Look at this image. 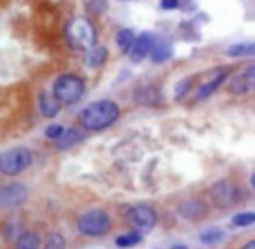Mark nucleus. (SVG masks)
I'll use <instances>...</instances> for the list:
<instances>
[{"label": "nucleus", "instance_id": "nucleus-1", "mask_svg": "<svg viewBox=\"0 0 255 249\" xmlns=\"http://www.w3.org/2000/svg\"><path fill=\"white\" fill-rule=\"evenodd\" d=\"M121 115V110L117 103L110 99H102L88 105L81 112V126L88 131H103L109 126H112Z\"/></svg>", "mask_w": 255, "mask_h": 249}, {"label": "nucleus", "instance_id": "nucleus-2", "mask_svg": "<svg viewBox=\"0 0 255 249\" xmlns=\"http://www.w3.org/2000/svg\"><path fill=\"white\" fill-rule=\"evenodd\" d=\"M86 91V82L75 74H63L53 82V94L63 105H75Z\"/></svg>", "mask_w": 255, "mask_h": 249}, {"label": "nucleus", "instance_id": "nucleus-3", "mask_svg": "<svg viewBox=\"0 0 255 249\" xmlns=\"http://www.w3.org/2000/svg\"><path fill=\"white\" fill-rule=\"evenodd\" d=\"M67 40L79 51H89L96 44V32L91 21L86 18H74L65 30Z\"/></svg>", "mask_w": 255, "mask_h": 249}, {"label": "nucleus", "instance_id": "nucleus-4", "mask_svg": "<svg viewBox=\"0 0 255 249\" xmlns=\"http://www.w3.org/2000/svg\"><path fill=\"white\" fill-rule=\"evenodd\" d=\"M112 221H110L109 214L102 209H93L84 213L77 221V230L86 237H102V235L109 234Z\"/></svg>", "mask_w": 255, "mask_h": 249}, {"label": "nucleus", "instance_id": "nucleus-5", "mask_svg": "<svg viewBox=\"0 0 255 249\" xmlns=\"http://www.w3.org/2000/svg\"><path fill=\"white\" fill-rule=\"evenodd\" d=\"M32 164V152L25 147H14L0 155V171L5 176H14Z\"/></svg>", "mask_w": 255, "mask_h": 249}, {"label": "nucleus", "instance_id": "nucleus-6", "mask_svg": "<svg viewBox=\"0 0 255 249\" xmlns=\"http://www.w3.org/2000/svg\"><path fill=\"white\" fill-rule=\"evenodd\" d=\"M210 199L217 209H231L240 202V186L229 179H220L210 188Z\"/></svg>", "mask_w": 255, "mask_h": 249}, {"label": "nucleus", "instance_id": "nucleus-7", "mask_svg": "<svg viewBox=\"0 0 255 249\" xmlns=\"http://www.w3.org/2000/svg\"><path fill=\"white\" fill-rule=\"evenodd\" d=\"M128 220L131 221L135 230L142 232V234H149L157 223V214L147 204H136L131 209L128 211Z\"/></svg>", "mask_w": 255, "mask_h": 249}, {"label": "nucleus", "instance_id": "nucleus-8", "mask_svg": "<svg viewBox=\"0 0 255 249\" xmlns=\"http://www.w3.org/2000/svg\"><path fill=\"white\" fill-rule=\"evenodd\" d=\"M26 199H28V190L23 183H9L0 192V204L4 209L19 207L21 204L26 202Z\"/></svg>", "mask_w": 255, "mask_h": 249}, {"label": "nucleus", "instance_id": "nucleus-9", "mask_svg": "<svg viewBox=\"0 0 255 249\" xmlns=\"http://www.w3.org/2000/svg\"><path fill=\"white\" fill-rule=\"evenodd\" d=\"M178 214L184 220L191 223H198L208 214V206L201 199H185L184 202L178 204Z\"/></svg>", "mask_w": 255, "mask_h": 249}, {"label": "nucleus", "instance_id": "nucleus-10", "mask_svg": "<svg viewBox=\"0 0 255 249\" xmlns=\"http://www.w3.org/2000/svg\"><path fill=\"white\" fill-rule=\"evenodd\" d=\"M255 91V65L247 67L241 72L238 77H234L229 84V92L231 94H238L243 96L248 92Z\"/></svg>", "mask_w": 255, "mask_h": 249}, {"label": "nucleus", "instance_id": "nucleus-11", "mask_svg": "<svg viewBox=\"0 0 255 249\" xmlns=\"http://www.w3.org/2000/svg\"><path fill=\"white\" fill-rule=\"evenodd\" d=\"M154 42H156V39H154V37L150 35L149 32L140 33V35L136 37L135 44H133L131 51H129V58H131V61H135V63H140L142 60H145L147 54L152 53Z\"/></svg>", "mask_w": 255, "mask_h": 249}, {"label": "nucleus", "instance_id": "nucleus-12", "mask_svg": "<svg viewBox=\"0 0 255 249\" xmlns=\"http://www.w3.org/2000/svg\"><path fill=\"white\" fill-rule=\"evenodd\" d=\"M61 105H63V103H61L54 94L42 92V94L39 96V110L44 117H47V119H54V117L60 113Z\"/></svg>", "mask_w": 255, "mask_h": 249}, {"label": "nucleus", "instance_id": "nucleus-13", "mask_svg": "<svg viewBox=\"0 0 255 249\" xmlns=\"http://www.w3.org/2000/svg\"><path fill=\"white\" fill-rule=\"evenodd\" d=\"M107 60H109V51L103 46H100V44H95V46L88 51V54H86V65H88L89 68H93V70L102 68L103 65L107 63Z\"/></svg>", "mask_w": 255, "mask_h": 249}, {"label": "nucleus", "instance_id": "nucleus-14", "mask_svg": "<svg viewBox=\"0 0 255 249\" xmlns=\"http://www.w3.org/2000/svg\"><path fill=\"white\" fill-rule=\"evenodd\" d=\"M82 140H84V134H82L79 129H75V127H70V129H65V133L61 134L58 140H54L56 141L54 147H56L58 150H68V148L81 143Z\"/></svg>", "mask_w": 255, "mask_h": 249}, {"label": "nucleus", "instance_id": "nucleus-15", "mask_svg": "<svg viewBox=\"0 0 255 249\" xmlns=\"http://www.w3.org/2000/svg\"><path fill=\"white\" fill-rule=\"evenodd\" d=\"M227 79V70L226 72H220V74H217L215 77L212 79L210 82H206V84H203L201 87H199L198 94H196V99L198 101H203V99L210 98V96L213 94V92L217 91V89L220 87V85L224 84V81Z\"/></svg>", "mask_w": 255, "mask_h": 249}, {"label": "nucleus", "instance_id": "nucleus-16", "mask_svg": "<svg viewBox=\"0 0 255 249\" xmlns=\"http://www.w3.org/2000/svg\"><path fill=\"white\" fill-rule=\"evenodd\" d=\"M150 56H152L154 63H164V61H168L171 56H173V49H171V44L168 42L166 39H156Z\"/></svg>", "mask_w": 255, "mask_h": 249}, {"label": "nucleus", "instance_id": "nucleus-17", "mask_svg": "<svg viewBox=\"0 0 255 249\" xmlns=\"http://www.w3.org/2000/svg\"><path fill=\"white\" fill-rule=\"evenodd\" d=\"M142 232L138 230H133V232H128V234H123L119 237H116V246L117 248H123V249H128V248H135L142 242Z\"/></svg>", "mask_w": 255, "mask_h": 249}, {"label": "nucleus", "instance_id": "nucleus-18", "mask_svg": "<svg viewBox=\"0 0 255 249\" xmlns=\"http://www.w3.org/2000/svg\"><path fill=\"white\" fill-rule=\"evenodd\" d=\"M40 239L35 232H23L19 239L16 241V249H39Z\"/></svg>", "mask_w": 255, "mask_h": 249}, {"label": "nucleus", "instance_id": "nucleus-19", "mask_svg": "<svg viewBox=\"0 0 255 249\" xmlns=\"http://www.w3.org/2000/svg\"><path fill=\"white\" fill-rule=\"evenodd\" d=\"M116 40H117V46H119L121 53H128V54H129V51H131V47H133V44H135L136 37H135V33H133L131 30L126 28V30H121V32L117 33Z\"/></svg>", "mask_w": 255, "mask_h": 249}, {"label": "nucleus", "instance_id": "nucleus-20", "mask_svg": "<svg viewBox=\"0 0 255 249\" xmlns=\"http://www.w3.org/2000/svg\"><path fill=\"white\" fill-rule=\"evenodd\" d=\"M227 54L231 58H241V56H255V42L248 44H234L227 49Z\"/></svg>", "mask_w": 255, "mask_h": 249}, {"label": "nucleus", "instance_id": "nucleus-21", "mask_svg": "<svg viewBox=\"0 0 255 249\" xmlns=\"http://www.w3.org/2000/svg\"><path fill=\"white\" fill-rule=\"evenodd\" d=\"M224 235H226V232H224L222 228L212 227L199 235V241H201L203 244H217L219 241H222Z\"/></svg>", "mask_w": 255, "mask_h": 249}, {"label": "nucleus", "instance_id": "nucleus-22", "mask_svg": "<svg viewBox=\"0 0 255 249\" xmlns=\"http://www.w3.org/2000/svg\"><path fill=\"white\" fill-rule=\"evenodd\" d=\"M65 248H67V242H65V237L60 232H53L44 241V249H65Z\"/></svg>", "mask_w": 255, "mask_h": 249}, {"label": "nucleus", "instance_id": "nucleus-23", "mask_svg": "<svg viewBox=\"0 0 255 249\" xmlns=\"http://www.w3.org/2000/svg\"><path fill=\"white\" fill-rule=\"evenodd\" d=\"M21 223L18 220H9L4 225V235L7 241H18L19 235H21Z\"/></svg>", "mask_w": 255, "mask_h": 249}, {"label": "nucleus", "instance_id": "nucleus-24", "mask_svg": "<svg viewBox=\"0 0 255 249\" xmlns=\"http://www.w3.org/2000/svg\"><path fill=\"white\" fill-rule=\"evenodd\" d=\"M255 223V213H240L233 216L234 227H248V225Z\"/></svg>", "mask_w": 255, "mask_h": 249}, {"label": "nucleus", "instance_id": "nucleus-25", "mask_svg": "<svg viewBox=\"0 0 255 249\" xmlns=\"http://www.w3.org/2000/svg\"><path fill=\"white\" fill-rule=\"evenodd\" d=\"M191 84H192L191 79H184V81L178 82V84H177V89H175V99L184 98V96L187 94L189 91H191Z\"/></svg>", "mask_w": 255, "mask_h": 249}, {"label": "nucleus", "instance_id": "nucleus-26", "mask_svg": "<svg viewBox=\"0 0 255 249\" xmlns=\"http://www.w3.org/2000/svg\"><path fill=\"white\" fill-rule=\"evenodd\" d=\"M63 133H65V127L60 126V124H53V126H49L46 129V136L49 138V140H58Z\"/></svg>", "mask_w": 255, "mask_h": 249}, {"label": "nucleus", "instance_id": "nucleus-27", "mask_svg": "<svg viewBox=\"0 0 255 249\" xmlns=\"http://www.w3.org/2000/svg\"><path fill=\"white\" fill-rule=\"evenodd\" d=\"M178 0H161V7L166 9V11H173V9L178 7Z\"/></svg>", "mask_w": 255, "mask_h": 249}, {"label": "nucleus", "instance_id": "nucleus-28", "mask_svg": "<svg viewBox=\"0 0 255 249\" xmlns=\"http://www.w3.org/2000/svg\"><path fill=\"white\" fill-rule=\"evenodd\" d=\"M241 249H255V239H254V241H248Z\"/></svg>", "mask_w": 255, "mask_h": 249}, {"label": "nucleus", "instance_id": "nucleus-29", "mask_svg": "<svg viewBox=\"0 0 255 249\" xmlns=\"http://www.w3.org/2000/svg\"><path fill=\"white\" fill-rule=\"evenodd\" d=\"M170 249H189V248H187L185 244H173Z\"/></svg>", "mask_w": 255, "mask_h": 249}, {"label": "nucleus", "instance_id": "nucleus-30", "mask_svg": "<svg viewBox=\"0 0 255 249\" xmlns=\"http://www.w3.org/2000/svg\"><path fill=\"white\" fill-rule=\"evenodd\" d=\"M252 186H254V188H255V174L252 176Z\"/></svg>", "mask_w": 255, "mask_h": 249}]
</instances>
